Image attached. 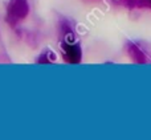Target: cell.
Returning a JSON list of instances; mask_svg holds the SVG:
<instances>
[{
	"mask_svg": "<svg viewBox=\"0 0 151 140\" xmlns=\"http://www.w3.org/2000/svg\"><path fill=\"white\" fill-rule=\"evenodd\" d=\"M65 56L66 60L70 62H78L81 58V52H80V46L78 45H65Z\"/></svg>",
	"mask_w": 151,
	"mask_h": 140,
	"instance_id": "1",
	"label": "cell"
}]
</instances>
